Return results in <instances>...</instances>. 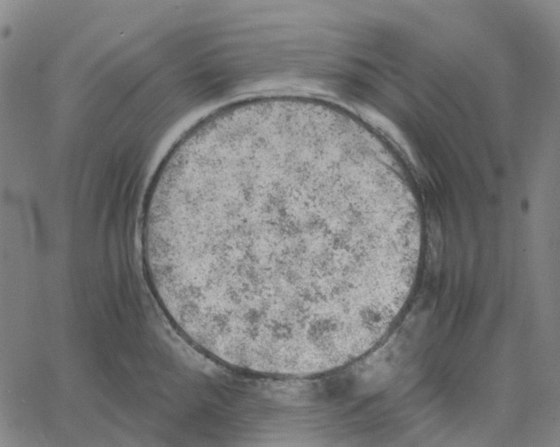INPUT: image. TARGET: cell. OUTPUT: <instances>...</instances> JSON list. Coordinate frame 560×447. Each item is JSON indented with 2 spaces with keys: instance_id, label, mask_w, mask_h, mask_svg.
Instances as JSON below:
<instances>
[{
  "instance_id": "cell-1",
  "label": "cell",
  "mask_w": 560,
  "mask_h": 447,
  "mask_svg": "<svg viewBox=\"0 0 560 447\" xmlns=\"http://www.w3.org/2000/svg\"><path fill=\"white\" fill-rule=\"evenodd\" d=\"M367 169L299 127L191 151L151 186L144 257L171 321L220 362L305 376L344 365L373 331L388 245L364 231Z\"/></svg>"
}]
</instances>
